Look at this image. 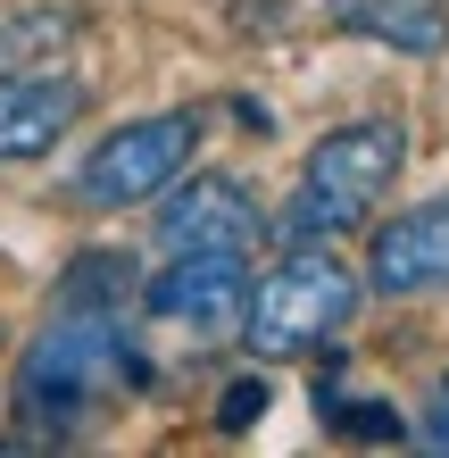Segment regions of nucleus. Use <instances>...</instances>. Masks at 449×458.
Masks as SVG:
<instances>
[{"label": "nucleus", "mask_w": 449, "mask_h": 458, "mask_svg": "<svg viewBox=\"0 0 449 458\" xmlns=\"http://www.w3.org/2000/svg\"><path fill=\"white\" fill-rule=\"evenodd\" d=\"M92 109V92L75 75H50V67H17L0 75V167L17 158H42L59 133H75V117Z\"/></svg>", "instance_id": "6e6552de"}, {"label": "nucleus", "mask_w": 449, "mask_h": 458, "mask_svg": "<svg viewBox=\"0 0 449 458\" xmlns=\"http://www.w3.org/2000/svg\"><path fill=\"white\" fill-rule=\"evenodd\" d=\"M67 42H75V17L67 9H9V17H0V75L50 67Z\"/></svg>", "instance_id": "9d476101"}, {"label": "nucleus", "mask_w": 449, "mask_h": 458, "mask_svg": "<svg viewBox=\"0 0 449 458\" xmlns=\"http://www.w3.org/2000/svg\"><path fill=\"white\" fill-rule=\"evenodd\" d=\"M258 417H267V375H242V384H225V400H217V434H250Z\"/></svg>", "instance_id": "9b49d317"}, {"label": "nucleus", "mask_w": 449, "mask_h": 458, "mask_svg": "<svg viewBox=\"0 0 449 458\" xmlns=\"http://www.w3.org/2000/svg\"><path fill=\"white\" fill-rule=\"evenodd\" d=\"M366 284L383 301H416V292H449V192L425 208H400L366 242Z\"/></svg>", "instance_id": "0eeeda50"}, {"label": "nucleus", "mask_w": 449, "mask_h": 458, "mask_svg": "<svg viewBox=\"0 0 449 458\" xmlns=\"http://www.w3.org/2000/svg\"><path fill=\"white\" fill-rule=\"evenodd\" d=\"M192 142H200V117L192 109H167V117H134L117 125L109 142H92L75 192L100 200V208H125V200H158L167 183L192 167Z\"/></svg>", "instance_id": "39448f33"}, {"label": "nucleus", "mask_w": 449, "mask_h": 458, "mask_svg": "<svg viewBox=\"0 0 449 458\" xmlns=\"http://www.w3.org/2000/svg\"><path fill=\"white\" fill-rule=\"evenodd\" d=\"M333 25L358 42L408 50V59H433L449 42V0H333Z\"/></svg>", "instance_id": "1a4fd4ad"}, {"label": "nucleus", "mask_w": 449, "mask_h": 458, "mask_svg": "<svg viewBox=\"0 0 449 458\" xmlns=\"http://www.w3.org/2000/svg\"><path fill=\"white\" fill-rule=\"evenodd\" d=\"M142 342L134 326H125V309L117 301H67L59 292V309H50V326L25 342V359H17V417L25 425H42V434H75L92 409H109L117 392H134L142 384Z\"/></svg>", "instance_id": "f257e3e1"}, {"label": "nucleus", "mask_w": 449, "mask_h": 458, "mask_svg": "<svg viewBox=\"0 0 449 458\" xmlns=\"http://www.w3.org/2000/svg\"><path fill=\"white\" fill-rule=\"evenodd\" d=\"M258 233H267V208L250 200V183H233V175L167 183V208H158L167 250H250Z\"/></svg>", "instance_id": "423d86ee"}, {"label": "nucleus", "mask_w": 449, "mask_h": 458, "mask_svg": "<svg viewBox=\"0 0 449 458\" xmlns=\"http://www.w3.org/2000/svg\"><path fill=\"white\" fill-rule=\"evenodd\" d=\"M400 167H408V125L400 117L333 125L325 142L308 150V167H300V192H292V208H283V233H292V242L358 233L383 208V192L400 183Z\"/></svg>", "instance_id": "f03ea898"}, {"label": "nucleus", "mask_w": 449, "mask_h": 458, "mask_svg": "<svg viewBox=\"0 0 449 458\" xmlns=\"http://www.w3.org/2000/svg\"><path fill=\"white\" fill-rule=\"evenodd\" d=\"M433 442H449V384H441V417H433Z\"/></svg>", "instance_id": "ddd939ff"}, {"label": "nucleus", "mask_w": 449, "mask_h": 458, "mask_svg": "<svg viewBox=\"0 0 449 458\" xmlns=\"http://www.w3.org/2000/svg\"><path fill=\"white\" fill-rule=\"evenodd\" d=\"M358 317V276L341 267L325 242H292L242 301V350L250 359H300V350L333 342Z\"/></svg>", "instance_id": "7ed1b4c3"}, {"label": "nucleus", "mask_w": 449, "mask_h": 458, "mask_svg": "<svg viewBox=\"0 0 449 458\" xmlns=\"http://www.w3.org/2000/svg\"><path fill=\"white\" fill-rule=\"evenodd\" d=\"M325 409H333V400H325ZM333 425L358 434V442H400V417H391L383 400H350V409H333Z\"/></svg>", "instance_id": "f8f14e48"}, {"label": "nucleus", "mask_w": 449, "mask_h": 458, "mask_svg": "<svg viewBox=\"0 0 449 458\" xmlns=\"http://www.w3.org/2000/svg\"><path fill=\"white\" fill-rule=\"evenodd\" d=\"M242 301H250V250H175L167 276L142 284V317L158 334H183L192 350L242 326Z\"/></svg>", "instance_id": "20e7f679"}]
</instances>
